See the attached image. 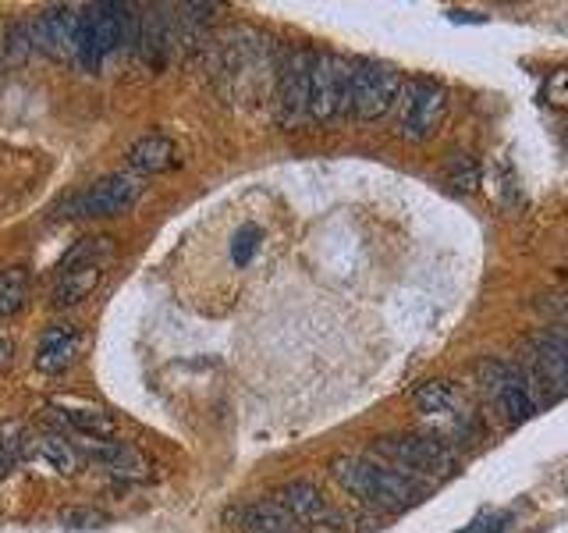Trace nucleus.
<instances>
[{
    "mask_svg": "<svg viewBox=\"0 0 568 533\" xmlns=\"http://www.w3.org/2000/svg\"><path fill=\"white\" fill-rule=\"evenodd\" d=\"M135 47H139L143 61L150 64V69H164L174 50V18L164 15V8H146V15H139Z\"/></svg>",
    "mask_w": 568,
    "mask_h": 533,
    "instance_id": "nucleus-13",
    "label": "nucleus"
},
{
    "mask_svg": "<svg viewBox=\"0 0 568 533\" xmlns=\"http://www.w3.org/2000/svg\"><path fill=\"white\" fill-rule=\"evenodd\" d=\"M11 356H15V345H11V338L0 331V373L11 367Z\"/></svg>",
    "mask_w": 568,
    "mask_h": 533,
    "instance_id": "nucleus-29",
    "label": "nucleus"
},
{
    "mask_svg": "<svg viewBox=\"0 0 568 533\" xmlns=\"http://www.w3.org/2000/svg\"><path fill=\"white\" fill-rule=\"evenodd\" d=\"M218 83L232 100H263L277 83V58L267 39L252 29H235L218 50Z\"/></svg>",
    "mask_w": 568,
    "mask_h": 533,
    "instance_id": "nucleus-1",
    "label": "nucleus"
},
{
    "mask_svg": "<svg viewBox=\"0 0 568 533\" xmlns=\"http://www.w3.org/2000/svg\"><path fill=\"white\" fill-rule=\"evenodd\" d=\"M143 199L139 175H107L75 199V218H118Z\"/></svg>",
    "mask_w": 568,
    "mask_h": 533,
    "instance_id": "nucleus-9",
    "label": "nucleus"
},
{
    "mask_svg": "<svg viewBox=\"0 0 568 533\" xmlns=\"http://www.w3.org/2000/svg\"><path fill=\"white\" fill-rule=\"evenodd\" d=\"M412 402L419 412H427V417H444V412H452L455 402H458V392L452 381H427L419 384Z\"/></svg>",
    "mask_w": 568,
    "mask_h": 533,
    "instance_id": "nucleus-21",
    "label": "nucleus"
},
{
    "mask_svg": "<svg viewBox=\"0 0 568 533\" xmlns=\"http://www.w3.org/2000/svg\"><path fill=\"white\" fill-rule=\"evenodd\" d=\"M78 18H83V8H50L44 11V18L36 22V39L39 47H47L58 58L75 61V36H78Z\"/></svg>",
    "mask_w": 568,
    "mask_h": 533,
    "instance_id": "nucleus-16",
    "label": "nucleus"
},
{
    "mask_svg": "<svg viewBox=\"0 0 568 533\" xmlns=\"http://www.w3.org/2000/svg\"><path fill=\"white\" fill-rule=\"evenodd\" d=\"M494 402H497V409L505 412L508 423H526V420L536 417V398L530 392V384H516V388L497 395Z\"/></svg>",
    "mask_w": 568,
    "mask_h": 533,
    "instance_id": "nucleus-23",
    "label": "nucleus"
},
{
    "mask_svg": "<svg viewBox=\"0 0 568 533\" xmlns=\"http://www.w3.org/2000/svg\"><path fill=\"white\" fill-rule=\"evenodd\" d=\"M86 459L97 462L103 473L121 476V480H143L150 476V462L139 448H132L125 442H89Z\"/></svg>",
    "mask_w": 568,
    "mask_h": 533,
    "instance_id": "nucleus-15",
    "label": "nucleus"
},
{
    "mask_svg": "<svg viewBox=\"0 0 568 533\" xmlns=\"http://www.w3.org/2000/svg\"><path fill=\"white\" fill-rule=\"evenodd\" d=\"M78 349H83V335L72 324H53L44 331V338L36 345V370L39 373H64L75 363Z\"/></svg>",
    "mask_w": 568,
    "mask_h": 533,
    "instance_id": "nucleus-14",
    "label": "nucleus"
},
{
    "mask_svg": "<svg viewBox=\"0 0 568 533\" xmlns=\"http://www.w3.org/2000/svg\"><path fill=\"white\" fill-rule=\"evenodd\" d=\"M331 476L351 498H359L367 509H376V512H402L409 509L419 495L409 476L367 456H334Z\"/></svg>",
    "mask_w": 568,
    "mask_h": 533,
    "instance_id": "nucleus-2",
    "label": "nucleus"
},
{
    "mask_svg": "<svg viewBox=\"0 0 568 533\" xmlns=\"http://www.w3.org/2000/svg\"><path fill=\"white\" fill-rule=\"evenodd\" d=\"M15 456L36 466V470L61 473V476L75 473V466H78L75 448L61 442L58 434H29L25 442H15Z\"/></svg>",
    "mask_w": 568,
    "mask_h": 533,
    "instance_id": "nucleus-12",
    "label": "nucleus"
},
{
    "mask_svg": "<svg viewBox=\"0 0 568 533\" xmlns=\"http://www.w3.org/2000/svg\"><path fill=\"white\" fill-rule=\"evenodd\" d=\"M178 164V146H174L168 136H143L128 146V168L132 175H160Z\"/></svg>",
    "mask_w": 568,
    "mask_h": 533,
    "instance_id": "nucleus-18",
    "label": "nucleus"
},
{
    "mask_svg": "<svg viewBox=\"0 0 568 533\" xmlns=\"http://www.w3.org/2000/svg\"><path fill=\"white\" fill-rule=\"evenodd\" d=\"M402 86H405L402 75L391 64L373 58L351 61V114L359 122H376L391 107H398Z\"/></svg>",
    "mask_w": 568,
    "mask_h": 533,
    "instance_id": "nucleus-7",
    "label": "nucleus"
},
{
    "mask_svg": "<svg viewBox=\"0 0 568 533\" xmlns=\"http://www.w3.org/2000/svg\"><path fill=\"white\" fill-rule=\"evenodd\" d=\"M309 89H313V50H284L274 83V117L281 128L292 132L309 122Z\"/></svg>",
    "mask_w": 568,
    "mask_h": 533,
    "instance_id": "nucleus-3",
    "label": "nucleus"
},
{
    "mask_svg": "<svg viewBox=\"0 0 568 533\" xmlns=\"http://www.w3.org/2000/svg\"><path fill=\"white\" fill-rule=\"evenodd\" d=\"M448 114V89L434 78H405L398 97V136L423 142L441 128Z\"/></svg>",
    "mask_w": 568,
    "mask_h": 533,
    "instance_id": "nucleus-4",
    "label": "nucleus"
},
{
    "mask_svg": "<svg viewBox=\"0 0 568 533\" xmlns=\"http://www.w3.org/2000/svg\"><path fill=\"white\" fill-rule=\"evenodd\" d=\"M540 97H544V103H551V107H568V69H554L544 78Z\"/></svg>",
    "mask_w": 568,
    "mask_h": 533,
    "instance_id": "nucleus-27",
    "label": "nucleus"
},
{
    "mask_svg": "<svg viewBox=\"0 0 568 533\" xmlns=\"http://www.w3.org/2000/svg\"><path fill=\"white\" fill-rule=\"evenodd\" d=\"M565 317H568V299H565Z\"/></svg>",
    "mask_w": 568,
    "mask_h": 533,
    "instance_id": "nucleus-32",
    "label": "nucleus"
},
{
    "mask_svg": "<svg viewBox=\"0 0 568 533\" xmlns=\"http://www.w3.org/2000/svg\"><path fill=\"white\" fill-rule=\"evenodd\" d=\"M25 299H29V274H25L22 266L0 271V320L22 313Z\"/></svg>",
    "mask_w": 568,
    "mask_h": 533,
    "instance_id": "nucleus-22",
    "label": "nucleus"
},
{
    "mask_svg": "<svg viewBox=\"0 0 568 533\" xmlns=\"http://www.w3.org/2000/svg\"><path fill=\"white\" fill-rule=\"evenodd\" d=\"M274 501L302 530H317L320 533V530L337 526V516H334V509L328 505V498H323L320 491L309 484V480H295V484H284L277 495H274Z\"/></svg>",
    "mask_w": 568,
    "mask_h": 533,
    "instance_id": "nucleus-11",
    "label": "nucleus"
},
{
    "mask_svg": "<svg viewBox=\"0 0 568 533\" xmlns=\"http://www.w3.org/2000/svg\"><path fill=\"white\" fill-rule=\"evenodd\" d=\"M565 146H568V128H565Z\"/></svg>",
    "mask_w": 568,
    "mask_h": 533,
    "instance_id": "nucleus-31",
    "label": "nucleus"
},
{
    "mask_svg": "<svg viewBox=\"0 0 568 533\" xmlns=\"http://www.w3.org/2000/svg\"><path fill=\"white\" fill-rule=\"evenodd\" d=\"M511 526V512H497V509H483L472 516V523L458 533H505Z\"/></svg>",
    "mask_w": 568,
    "mask_h": 533,
    "instance_id": "nucleus-26",
    "label": "nucleus"
},
{
    "mask_svg": "<svg viewBox=\"0 0 568 533\" xmlns=\"http://www.w3.org/2000/svg\"><path fill=\"white\" fill-rule=\"evenodd\" d=\"M47 412L58 417L64 426H72L75 434H83L86 442H107L118 431L111 412H103L97 406H47Z\"/></svg>",
    "mask_w": 568,
    "mask_h": 533,
    "instance_id": "nucleus-17",
    "label": "nucleus"
},
{
    "mask_svg": "<svg viewBox=\"0 0 568 533\" xmlns=\"http://www.w3.org/2000/svg\"><path fill=\"white\" fill-rule=\"evenodd\" d=\"M260 228H256V224H242V228L235 232V243H232V260H235V266H246L249 260H252V252H256V246H260Z\"/></svg>",
    "mask_w": 568,
    "mask_h": 533,
    "instance_id": "nucleus-25",
    "label": "nucleus"
},
{
    "mask_svg": "<svg viewBox=\"0 0 568 533\" xmlns=\"http://www.w3.org/2000/svg\"><path fill=\"white\" fill-rule=\"evenodd\" d=\"M114 257V246L111 238H86L78 243L67 257L61 260V277H58V288H53V306H78L83 299L92 296V288L100 285L103 277V263Z\"/></svg>",
    "mask_w": 568,
    "mask_h": 533,
    "instance_id": "nucleus-5",
    "label": "nucleus"
},
{
    "mask_svg": "<svg viewBox=\"0 0 568 533\" xmlns=\"http://www.w3.org/2000/svg\"><path fill=\"white\" fill-rule=\"evenodd\" d=\"M530 373L547 398L568 395V335H558V331L536 335L530 342Z\"/></svg>",
    "mask_w": 568,
    "mask_h": 533,
    "instance_id": "nucleus-10",
    "label": "nucleus"
},
{
    "mask_svg": "<svg viewBox=\"0 0 568 533\" xmlns=\"http://www.w3.org/2000/svg\"><path fill=\"white\" fill-rule=\"evenodd\" d=\"M452 18H455V22H483L480 15H472V11H455Z\"/></svg>",
    "mask_w": 568,
    "mask_h": 533,
    "instance_id": "nucleus-30",
    "label": "nucleus"
},
{
    "mask_svg": "<svg viewBox=\"0 0 568 533\" xmlns=\"http://www.w3.org/2000/svg\"><path fill=\"white\" fill-rule=\"evenodd\" d=\"M444 178L455 185L458 193H477L480 189V164L469 153H452L444 164Z\"/></svg>",
    "mask_w": 568,
    "mask_h": 533,
    "instance_id": "nucleus-24",
    "label": "nucleus"
},
{
    "mask_svg": "<svg viewBox=\"0 0 568 533\" xmlns=\"http://www.w3.org/2000/svg\"><path fill=\"white\" fill-rule=\"evenodd\" d=\"M477 381L491 398H497L508 388H516V384H526L519 367H511V363H505V359H494V356H486L477 363Z\"/></svg>",
    "mask_w": 568,
    "mask_h": 533,
    "instance_id": "nucleus-20",
    "label": "nucleus"
},
{
    "mask_svg": "<svg viewBox=\"0 0 568 533\" xmlns=\"http://www.w3.org/2000/svg\"><path fill=\"white\" fill-rule=\"evenodd\" d=\"M351 111V64L342 53H313V89H309V122H337Z\"/></svg>",
    "mask_w": 568,
    "mask_h": 533,
    "instance_id": "nucleus-8",
    "label": "nucleus"
},
{
    "mask_svg": "<svg viewBox=\"0 0 568 533\" xmlns=\"http://www.w3.org/2000/svg\"><path fill=\"white\" fill-rule=\"evenodd\" d=\"M376 456L387 459L395 470H409L412 476H452L455 451L434 434H395L376 442Z\"/></svg>",
    "mask_w": 568,
    "mask_h": 533,
    "instance_id": "nucleus-6",
    "label": "nucleus"
},
{
    "mask_svg": "<svg viewBox=\"0 0 568 533\" xmlns=\"http://www.w3.org/2000/svg\"><path fill=\"white\" fill-rule=\"evenodd\" d=\"M238 526L246 533H302V526L281 509L277 501H260V505H246V509L235 512Z\"/></svg>",
    "mask_w": 568,
    "mask_h": 533,
    "instance_id": "nucleus-19",
    "label": "nucleus"
},
{
    "mask_svg": "<svg viewBox=\"0 0 568 533\" xmlns=\"http://www.w3.org/2000/svg\"><path fill=\"white\" fill-rule=\"evenodd\" d=\"M18 462V456H15V442H8L4 434H0V480H4L8 473H11V466Z\"/></svg>",
    "mask_w": 568,
    "mask_h": 533,
    "instance_id": "nucleus-28",
    "label": "nucleus"
}]
</instances>
